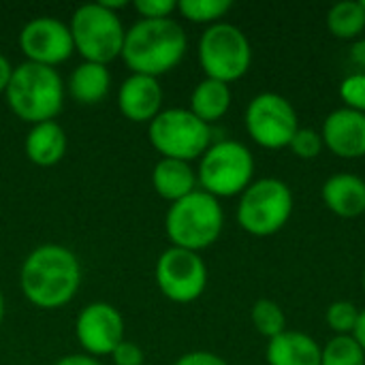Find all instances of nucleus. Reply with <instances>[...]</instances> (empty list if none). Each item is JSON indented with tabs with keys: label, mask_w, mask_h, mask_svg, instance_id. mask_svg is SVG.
Instances as JSON below:
<instances>
[{
	"label": "nucleus",
	"mask_w": 365,
	"mask_h": 365,
	"mask_svg": "<svg viewBox=\"0 0 365 365\" xmlns=\"http://www.w3.org/2000/svg\"><path fill=\"white\" fill-rule=\"evenodd\" d=\"M71 36L75 51L83 62L109 64L122 56L126 30L118 13L105 9L101 2H88L75 9L71 17Z\"/></svg>",
	"instance_id": "7"
},
{
	"label": "nucleus",
	"mask_w": 365,
	"mask_h": 365,
	"mask_svg": "<svg viewBox=\"0 0 365 365\" xmlns=\"http://www.w3.org/2000/svg\"><path fill=\"white\" fill-rule=\"evenodd\" d=\"M327 30L329 34H334L336 38L342 41H357L361 38L365 30V11L361 0L359 2H338L327 11L325 17Z\"/></svg>",
	"instance_id": "22"
},
{
	"label": "nucleus",
	"mask_w": 365,
	"mask_h": 365,
	"mask_svg": "<svg viewBox=\"0 0 365 365\" xmlns=\"http://www.w3.org/2000/svg\"><path fill=\"white\" fill-rule=\"evenodd\" d=\"M152 184L158 197H163L169 203H175L190 192L197 190V171L190 167V163L175 160V158H160L152 169Z\"/></svg>",
	"instance_id": "19"
},
{
	"label": "nucleus",
	"mask_w": 365,
	"mask_h": 365,
	"mask_svg": "<svg viewBox=\"0 0 365 365\" xmlns=\"http://www.w3.org/2000/svg\"><path fill=\"white\" fill-rule=\"evenodd\" d=\"M233 9L231 0H180L178 11L182 17L195 24L214 26L222 21V17Z\"/></svg>",
	"instance_id": "24"
},
{
	"label": "nucleus",
	"mask_w": 365,
	"mask_h": 365,
	"mask_svg": "<svg viewBox=\"0 0 365 365\" xmlns=\"http://www.w3.org/2000/svg\"><path fill=\"white\" fill-rule=\"evenodd\" d=\"M351 60L365 71V38H357V41H353V45H351Z\"/></svg>",
	"instance_id": "33"
},
{
	"label": "nucleus",
	"mask_w": 365,
	"mask_h": 365,
	"mask_svg": "<svg viewBox=\"0 0 365 365\" xmlns=\"http://www.w3.org/2000/svg\"><path fill=\"white\" fill-rule=\"evenodd\" d=\"M197 182L216 199L237 197L255 182V156L240 141H216L199 158Z\"/></svg>",
	"instance_id": "6"
},
{
	"label": "nucleus",
	"mask_w": 365,
	"mask_h": 365,
	"mask_svg": "<svg viewBox=\"0 0 365 365\" xmlns=\"http://www.w3.org/2000/svg\"><path fill=\"white\" fill-rule=\"evenodd\" d=\"M293 190L287 182L278 178H261L240 195L235 218L248 235L269 237L287 227L293 216Z\"/></svg>",
	"instance_id": "5"
},
{
	"label": "nucleus",
	"mask_w": 365,
	"mask_h": 365,
	"mask_svg": "<svg viewBox=\"0 0 365 365\" xmlns=\"http://www.w3.org/2000/svg\"><path fill=\"white\" fill-rule=\"evenodd\" d=\"M197 56L205 77L233 83L250 71L252 45L242 28L229 21H218L207 26L201 34Z\"/></svg>",
	"instance_id": "9"
},
{
	"label": "nucleus",
	"mask_w": 365,
	"mask_h": 365,
	"mask_svg": "<svg viewBox=\"0 0 365 365\" xmlns=\"http://www.w3.org/2000/svg\"><path fill=\"white\" fill-rule=\"evenodd\" d=\"M361 284H364V291H365V272H364V280H361Z\"/></svg>",
	"instance_id": "37"
},
{
	"label": "nucleus",
	"mask_w": 365,
	"mask_h": 365,
	"mask_svg": "<svg viewBox=\"0 0 365 365\" xmlns=\"http://www.w3.org/2000/svg\"><path fill=\"white\" fill-rule=\"evenodd\" d=\"M225 229V212L216 197L197 188L188 197L169 205L165 233L175 248L201 252L214 246Z\"/></svg>",
	"instance_id": "4"
},
{
	"label": "nucleus",
	"mask_w": 365,
	"mask_h": 365,
	"mask_svg": "<svg viewBox=\"0 0 365 365\" xmlns=\"http://www.w3.org/2000/svg\"><path fill=\"white\" fill-rule=\"evenodd\" d=\"M325 207L340 218H359L365 214V180L355 173H334L321 188Z\"/></svg>",
	"instance_id": "16"
},
{
	"label": "nucleus",
	"mask_w": 365,
	"mask_h": 365,
	"mask_svg": "<svg viewBox=\"0 0 365 365\" xmlns=\"http://www.w3.org/2000/svg\"><path fill=\"white\" fill-rule=\"evenodd\" d=\"M133 6L141 19H167L173 11H178V2L173 0H137Z\"/></svg>",
	"instance_id": "29"
},
{
	"label": "nucleus",
	"mask_w": 365,
	"mask_h": 365,
	"mask_svg": "<svg viewBox=\"0 0 365 365\" xmlns=\"http://www.w3.org/2000/svg\"><path fill=\"white\" fill-rule=\"evenodd\" d=\"M340 98L344 107L365 113V71L351 73L340 83Z\"/></svg>",
	"instance_id": "28"
},
{
	"label": "nucleus",
	"mask_w": 365,
	"mask_h": 365,
	"mask_svg": "<svg viewBox=\"0 0 365 365\" xmlns=\"http://www.w3.org/2000/svg\"><path fill=\"white\" fill-rule=\"evenodd\" d=\"M250 321H252L255 329L267 340H272V338L280 336L282 331H287L284 310L274 299H265V297L257 299L252 304V310H250Z\"/></svg>",
	"instance_id": "23"
},
{
	"label": "nucleus",
	"mask_w": 365,
	"mask_h": 365,
	"mask_svg": "<svg viewBox=\"0 0 365 365\" xmlns=\"http://www.w3.org/2000/svg\"><path fill=\"white\" fill-rule=\"evenodd\" d=\"M244 126L257 145L265 150H282L289 148L299 130V115L287 96L278 92H261L248 103Z\"/></svg>",
	"instance_id": "10"
},
{
	"label": "nucleus",
	"mask_w": 365,
	"mask_h": 365,
	"mask_svg": "<svg viewBox=\"0 0 365 365\" xmlns=\"http://www.w3.org/2000/svg\"><path fill=\"white\" fill-rule=\"evenodd\" d=\"M113 365H143V351L135 342H120L115 351L109 355Z\"/></svg>",
	"instance_id": "30"
},
{
	"label": "nucleus",
	"mask_w": 365,
	"mask_h": 365,
	"mask_svg": "<svg viewBox=\"0 0 365 365\" xmlns=\"http://www.w3.org/2000/svg\"><path fill=\"white\" fill-rule=\"evenodd\" d=\"M53 365H101L98 359L90 357V355H83V353H77V355H66V357H60Z\"/></svg>",
	"instance_id": "32"
},
{
	"label": "nucleus",
	"mask_w": 365,
	"mask_h": 365,
	"mask_svg": "<svg viewBox=\"0 0 365 365\" xmlns=\"http://www.w3.org/2000/svg\"><path fill=\"white\" fill-rule=\"evenodd\" d=\"M118 107L126 120L150 124L163 111V88L158 79L130 73L120 86Z\"/></svg>",
	"instance_id": "15"
},
{
	"label": "nucleus",
	"mask_w": 365,
	"mask_h": 365,
	"mask_svg": "<svg viewBox=\"0 0 365 365\" xmlns=\"http://www.w3.org/2000/svg\"><path fill=\"white\" fill-rule=\"evenodd\" d=\"M353 338L359 342V346L365 351V308L359 312V321H357V327L353 331Z\"/></svg>",
	"instance_id": "35"
},
{
	"label": "nucleus",
	"mask_w": 365,
	"mask_h": 365,
	"mask_svg": "<svg viewBox=\"0 0 365 365\" xmlns=\"http://www.w3.org/2000/svg\"><path fill=\"white\" fill-rule=\"evenodd\" d=\"M19 47L26 56V62L51 68L66 62L75 51L68 24L49 15L34 17L21 28Z\"/></svg>",
	"instance_id": "12"
},
{
	"label": "nucleus",
	"mask_w": 365,
	"mask_h": 365,
	"mask_svg": "<svg viewBox=\"0 0 365 365\" xmlns=\"http://www.w3.org/2000/svg\"><path fill=\"white\" fill-rule=\"evenodd\" d=\"M13 68H15V66H11L9 58L0 53V94L6 92V86H9V81H11Z\"/></svg>",
	"instance_id": "34"
},
{
	"label": "nucleus",
	"mask_w": 365,
	"mask_h": 365,
	"mask_svg": "<svg viewBox=\"0 0 365 365\" xmlns=\"http://www.w3.org/2000/svg\"><path fill=\"white\" fill-rule=\"evenodd\" d=\"M321 365H365V351L353 336H334L321 351Z\"/></svg>",
	"instance_id": "25"
},
{
	"label": "nucleus",
	"mask_w": 365,
	"mask_h": 365,
	"mask_svg": "<svg viewBox=\"0 0 365 365\" xmlns=\"http://www.w3.org/2000/svg\"><path fill=\"white\" fill-rule=\"evenodd\" d=\"M321 137L325 148L344 160L365 156V113L340 107L323 120Z\"/></svg>",
	"instance_id": "14"
},
{
	"label": "nucleus",
	"mask_w": 365,
	"mask_h": 365,
	"mask_svg": "<svg viewBox=\"0 0 365 365\" xmlns=\"http://www.w3.org/2000/svg\"><path fill=\"white\" fill-rule=\"evenodd\" d=\"M111 88V73L105 64L81 62L73 68L68 77V94L79 105H96L101 103Z\"/></svg>",
	"instance_id": "20"
},
{
	"label": "nucleus",
	"mask_w": 365,
	"mask_h": 365,
	"mask_svg": "<svg viewBox=\"0 0 365 365\" xmlns=\"http://www.w3.org/2000/svg\"><path fill=\"white\" fill-rule=\"evenodd\" d=\"M81 265L73 250L60 244L34 248L21 263L19 287L24 297L41 310L66 306L79 291Z\"/></svg>",
	"instance_id": "1"
},
{
	"label": "nucleus",
	"mask_w": 365,
	"mask_h": 365,
	"mask_svg": "<svg viewBox=\"0 0 365 365\" xmlns=\"http://www.w3.org/2000/svg\"><path fill=\"white\" fill-rule=\"evenodd\" d=\"M2 321H4V295L0 291V325H2Z\"/></svg>",
	"instance_id": "36"
},
{
	"label": "nucleus",
	"mask_w": 365,
	"mask_h": 365,
	"mask_svg": "<svg viewBox=\"0 0 365 365\" xmlns=\"http://www.w3.org/2000/svg\"><path fill=\"white\" fill-rule=\"evenodd\" d=\"M359 312L361 310L353 302L340 299V302L329 304L325 312V323L336 336H353L357 321H359Z\"/></svg>",
	"instance_id": "26"
},
{
	"label": "nucleus",
	"mask_w": 365,
	"mask_h": 365,
	"mask_svg": "<svg viewBox=\"0 0 365 365\" xmlns=\"http://www.w3.org/2000/svg\"><path fill=\"white\" fill-rule=\"evenodd\" d=\"M160 293L175 304H192L207 289V265L199 252L184 248H167L154 267Z\"/></svg>",
	"instance_id": "11"
},
{
	"label": "nucleus",
	"mask_w": 365,
	"mask_h": 365,
	"mask_svg": "<svg viewBox=\"0 0 365 365\" xmlns=\"http://www.w3.org/2000/svg\"><path fill=\"white\" fill-rule=\"evenodd\" d=\"M321 351L312 336L287 329L267 342L265 359L269 365H321Z\"/></svg>",
	"instance_id": "17"
},
{
	"label": "nucleus",
	"mask_w": 365,
	"mask_h": 365,
	"mask_svg": "<svg viewBox=\"0 0 365 365\" xmlns=\"http://www.w3.org/2000/svg\"><path fill=\"white\" fill-rule=\"evenodd\" d=\"M323 148H325V143H323L321 133L314 128H308V126H299V130L295 133V137L289 143V150L302 160H312V158L321 156Z\"/></svg>",
	"instance_id": "27"
},
{
	"label": "nucleus",
	"mask_w": 365,
	"mask_h": 365,
	"mask_svg": "<svg viewBox=\"0 0 365 365\" xmlns=\"http://www.w3.org/2000/svg\"><path fill=\"white\" fill-rule=\"evenodd\" d=\"M64 94L66 86L60 73L34 62H21L15 66L4 92L11 111L28 124L56 120L62 111Z\"/></svg>",
	"instance_id": "3"
},
{
	"label": "nucleus",
	"mask_w": 365,
	"mask_h": 365,
	"mask_svg": "<svg viewBox=\"0 0 365 365\" xmlns=\"http://www.w3.org/2000/svg\"><path fill=\"white\" fill-rule=\"evenodd\" d=\"M361 4H364V11H365V0H361Z\"/></svg>",
	"instance_id": "38"
},
{
	"label": "nucleus",
	"mask_w": 365,
	"mask_h": 365,
	"mask_svg": "<svg viewBox=\"0 0 365 365\" xmlns=\"http://www.w3.org/2000/svg\"><path fill=\"white\" fill-rule=\"evenodd\" d=\"M148 137L160 158L197 160L212 145V126L201 122L190 109H163L150 124Z\"/></svg>",
	"instance_id": "8"
},
{
	"label": "nucleus",
	"mask_w": 365,
	"mask_h": 365,
	"mask_svg": "<svg viewBox=\"0 0 365 365\" xmlns=\"http://www.w3.org/2000/svg\"><path fill=\"white\" fill-rule=\"evenodd\" d=\"M231 101H233V94H231V86L229 83H222L218 79H201L192 94H190V111L205 124H214L218 122L220 118L227 115L229 107H231Z\"/></svg>",
	"instance_id": "21"
},
{
	"label": "nucleus",
	"mask_w": 365,
	"mask_h": 365,
	"mask_svg": "<svg viewBox=\"0 0 365 365\" xmlns=\"http://www.w3.org/2000/svg\"><path fill=\"white\" fill-rule=\"evenodd\" d=\"M75 336L83 355L94 359L111 355L115 346L124 342V319L115 306L92 302L77 314Z\"/></svg>",
	"instance_id": "13"
},
{
	"label": "nucleus",
	"mask_w": 365,
	"mask_h": 365,
	"mask_svg": "<svg viewBox=\"0 0 365 365\" xmlns=\"http://www.w3.org/2000/svg\"><path fill=\"white\" fill-rule=\"evenodd\" d=\"M186 51L188 36L175 19H139L126 30L120 58L130 73L158 79L173 71Z\"/></svg>",
	"instance_id": "2"
},
{
	"label": "nucleus",
	"mask_w": 365,
	"mask_h": 365,
	"mask_svg": "<svg viewBox=\"0 0 365 365\" xmlns=\"http://www.w3.org/2000/svg\"><path fill=\"white\" fill-rule=\"evenodd\" d=\"M66 148H68L66 133L56 120L32 124L26 135V143H24L28 160L36 167L58 165L64 158Z\"/></svg>",
	"instance_id": "18"
},
{
	"label": "nucleus",
	"mask_w": 365,
	"mask_h": 365,
	"mask_svg": "<svg viewBox=\"0 0 365 365\" xmlns=\"http://www.w3.org/2000/svg\"><path fill=\"white\" fill-rule=\"evenodd\" d=\"M173 365H229L227 359H222L220 355L216 353H210V351H190L182 357L175 359Z\"/></svg>",
	"instance_id": "31"
}]
</instances>
